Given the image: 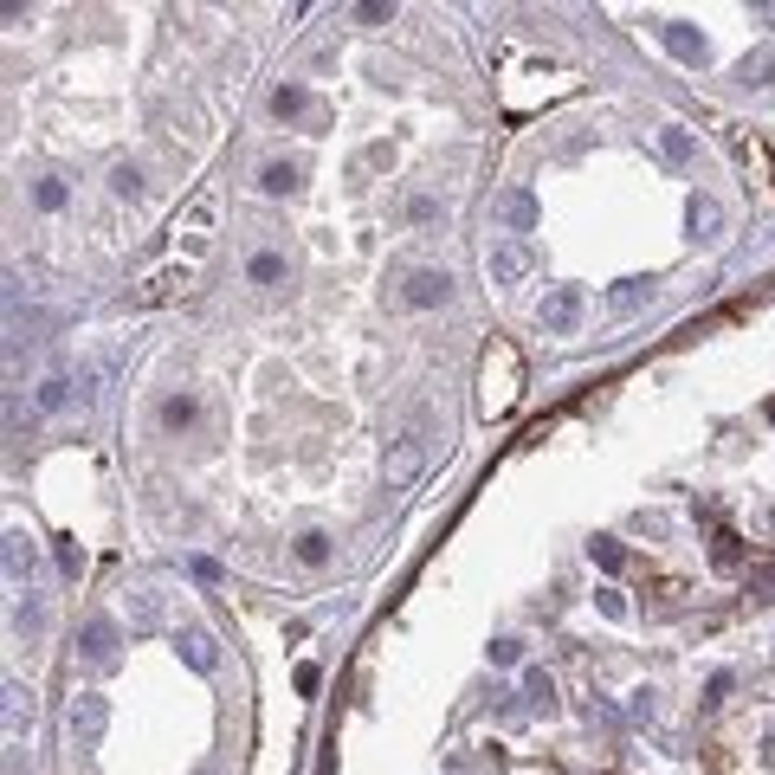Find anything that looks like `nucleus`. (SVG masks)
I'll return each instance as SVG.
<instances>
[{
    "label": "nucleus",
    "instance_id": "0eeeda50",
    "mask_svg": "<svg viewBox=\"0 0 775 775\" xmlns=\"http://www.w3.org/2000/svg\"><path fill=\"white\" fill-rule=\"evenodd\" d=\"M298 188V162H265L259 168V194H291Z\"/></svg>",
    "mask_w": 775,
    "mask_h": 775
},
{
    "label": "nucleus",
    "instance_id": "dca6fc26",
    "mask_svg": "<svg viewBox=\"0 0 775 775\" xmlns=\"http://www.w3.org/2000/svg\"><path fill=\"white\" fill-rule=\"evenodd\" d=\"M413 465H420V433H407V440H401V453H394V472H388V478L401 484V478H413Z\"/></svg>",
    "mask_w": 775,
    "mask_h": 775
},
{
    "label": "nucleus",
    "instance_id": "20e7f679",
    "mask_svg": "<svg viewBox=\"0 0 775 775\" xmlns=\"http://www.w3.org/2000/svg\"><path fill=\"white\" fill-rule=\"evenodd\" d=\"M156 420H162V427H168V433H188V427H194V420H200V401H194V394H168Z\"/></svg>",
    "mask_w": 775,
    "mask_h": 775
},
{
    "label": "nucleus",
    "instance_id": "2eb2a0df",
    "mask_svg": "<svg viewBox=\"0 0 775 775\" xmlns=\"http://www.w3.org/2000/svg\"><path fill=\"white\" fill-rule=\"evenodd\" d=\"M285 278V259L278 252H252V285H278Z\"/></svg>",
    "mask_w": 775,
    "mask_h": 775
},
{
    "label": "nucleus",
    "instance_id": "412c9836",
    "mask_svg": "<svg viewBox=\"0 0 775 775\" xmlns=\"http://www.w3.org/2000/svg\"><path fill=\"white\" fill-rule=\"evenodd\" d=\"M58 569H65V576H78V569H85V549H78L72 536H58Z\"/></svg>",
    "mask_w": 775,
    "mask_h": 775
},
{
    "label": "nucleus",
    "instance_id": "7ed1b4c3",
    "mask_svg": "<svg viewBox=\"0 0 775 775\" xmlns=\"http://www.w3.org/2000/svg\"><path fill=\"white\" fill-rule=\"evenodd\" d=\"M576 317H582V291H556V298H543V330H576Z\"/></svg>",
    "mask_w": 775,
    "mask_h": 775
},
{
    "label": "nucleus",
    "instance_id": "aec40b11",
    "mask_svg": "<svg viewBox=\"0 0 775 775\" xmlns=\"http://www.w3.org/2000/svg\"><path fill=\"white\" fill-rule=\"evenodd\" d=\"M647 291H653V285H647V278H627V285H620V291H614L607 304H614V311H633V304H640Z\"/></svg>",
    "mask_w": 775,
    "mask_h": 775
},
{
    "label": "nucleus",
    "instance_id": "5701e85b",
    "mask_svg": "<svg viewBox=\"0 0 775 775\" xmlns=\"http://www.w3.org/2000/svg\"><path fill=\"white\" fill-rule=\"evenodd\" d=\"M524 691H530V704H543V711H549V698H556V691H549V678H543V672H530V678H524Z\"/></svg>",
    "mask_w": 775,
    "mask_h": 775
},
{
    "label": "nucleus",
    "instance_id": "ddd939ff",
    "mask_svg": "<svg viewBox=\"0 0 775 775\" xmlns=\"http://www.w3.org/2000/svg\"><path fill=\"white\" fill-rule=\"evenodd\" d=\"M181 653H188V666H194V672H214V640H207V633H188Z\"/></svg>",
    "mask_w": 775,
    "mask_h": 775
},
{
    "label": "nucleus",
    "instance_id": "bb28decb",
    "mask_svg": "<svg viewBox=\"0 0 775 775\" xmlns=\"http://www.w3.org/2000/svg\"><path fill=\"white\" fill-rule=\"evenodd\" d=\"M491 659H498V666H517V640H491Z\"/></svg>",
    "mask_w": 775,
    "mask_h": 775
},
{
    "label": "nucleus",
    "instance_id": "f03ea898",
    "mask_svg": "<svg viewBox=\"0 0 775 775\" xmlns=\"http://www.w3.org/2000/svg\"><path fill=\"white\" fill-rule=\"evenodd\" d=\"M446 291H453V278H446V271H433V265L407 271V285H401V298H407L413 311H433V304H446Z\"/></svg>",
    "mask_w": 775,
    "mask_h": 775
},
{
    "label": "nucleus",
    "instance_id": "b1692460",
    "mask_svg": "<svg viewBox=\"0 0 775 775\" xmlns=\"http://www.w3.org/2000/svg\"><path fill=\"white\" fill-rule=\"evenodd\" d=\"M39 407H46V413H52V407H65V382H58V375H52V382H39Z\"/></svg>",
    "mask_w": 775,
    "mask_h": 775
},
{
    "label": "nucleus",
    "instance_id": "423d86ee",
    "mask_svg": "<svg viewBox=\"0 0 775 775\" xmlns=\"http://www.w3.org/2000/svg\"><path fill=\"white\" fill-rule=\"evenodd\" d=\"M524 246H491V278H498V285H517V278H524Z\"/></svg>",
    "mask_w": 775,
    "mask_h": 775
},
{
    "label": "nucleus",
    "instance_id": "a211bd4d",
    "mask_svg": "<svg viewBox=\"0 0 775 775\" xmlns=\"http://www.w3.org/2000/svg\"><path fill=\"white\" fill-rule=\"evenodd\" d=\"M33 569V543L26 536H7V576H26Z\"/></svg>",
    "mask_w": 775,
    "mask_h": 775
},
{
    "label": "nucleus",
    "instance_id": "f8f14e48",
    "mask_svg": "<svg viewBox=\"0 0 775 775\" xmlns=\"http://www.w3.org/2000/svg\"><path fill=\"white\" fill-rule=\"evenodd\" d=\"M659 149H666V162H691V129L666 123V129H659Z\"/></svg>",
    "mask_w": 775,
    "mask_h": 775
},
{
    "label": "nucleus",
    "instance_id": "393cba45",
    "mask_svg": "<svg viewBox=\"0 0 775 775\" xmlns=\"http://www.w3.org/2000/svg\"><path fill=\"white\" fill-rule=\"evenodd\" d=\"M39 207H46V214H58V207H65V188H58V181H39Z\"/></svg>",
    "mask_w": 775,
    "mask_h": 775
},
{
    "label": "nucleus",
    "instance_id": "9b49d317",
    "mask_svg": "<svg viewBox=\"0 0 775 775\" xmlns=\"http://www.w3.org/2000/svg\"><path fill=\"white\" fill-rule=\"evenodd\" d=\"M271 110H278V117H304V110H311V91H298V85H278V91H271Z\"/></svg>",
    "mask_w": 775,
    "mask_h": 775
},
{
    "label": "nucleus",
    "instance_id": "a878e982",
    "mask_svg": "<svg viewBox=\"0 0 775 775\" xmlns=\"http://www.w3.org/2000/svg\"><path fill=\"white\" fill-rule=\"evenodd\" d=\"M743 85H769V58H743Z\"/></svg>",
    "mask_w": 775,
    "mask_h": 775
},
{
    "label": "nucleus",
    "instance_id": "4be33fe9",
    "mask_svg": "<svg viewBox=\"0 0 775 775\" xmlns=\"http://www.w3.org/2000/svg\"><path fill=\"white\" fill-rule=\"evenodd\" d=\"M595 562H601V569H620V562H627V549H620L614 536H595Z\"/></svg>",
    "mask_w": 775,
    "mask_h": 775
},
{
    "label": "nucleus",
    "instance_id": "39448f33",
    "mask_svg": "<svg viewBox=\"0 0 775 775\" xmlns=\"http://www.w3.org/2000/svg\"><path fill=\"white\" fill-rule=\"evenodd\" d=\"M72 730H78V737H104V698H97V691H85V698L72 704Z\"/></svg>",
    "mask_w": 775,
    "mask_h": 775
},
{
    "label": "nucleus",
    "instance_id": "f3484780",
    "mask_svg": "<svg viewBox=\"0 0 775 775\" xmlns=\"http://www.w3.org/2000/svg\"><path fill=\"white\" fill-rule=\"evenodd\" d=\"M666 46H672V52H678V58H691V65H698V58H704V39H691V33H685V26H666Z\"/></svg>",
    "mask_w": 775,
    "mask_h": 775
},
{
    "label": "nucleus",
    "instance_id": "6e6552de",
    "mask_svg": "<svg viewBox=\"0 0 775 775\" xmlns=\"http://www.w3.org/2000/svg\"><path fill=\"white\" fill-rule=\"evenodd\" d=\"M110 653H117V627H110V620H91V627H85V659L104 666Z\"/></svg>",
    "mask_w": 775,
    "mask_h": 775
},
{
    "label": "nucleus",
    "instance_id": "4468645a",
    "mask_svg": "<svg viewBox=\"0 0 775 775\" xmlns=\"http://www.w3.org/2000/svg\"><path fill=\"white\" fill-rule=\"evenodd\" d=\"M498 214H505L511 227H530V220H536V200H530V194H505V200H498Z\"/></svg>",
    "mask_w": 775,
    "mask_h": 775
},
{
    "label": "nucleus",
    "instance_id": "1a4fd4ad",
    "mask_svg": "<svg viewBox=\"0 0 775 775\" xmlns=\"http://www.w3.org/2000/svg\"><path fill=\"white\" fill-rule=\"evenodd\" d=\"M298 562H304V569H323V562H330V530H304L298 536Z\"/></svg>",
    "mask_w": 775,
    "mask_h": 775
},
{
    "label": "nucleus",
    "instance_id": "9d476101",
    "mask_svg": "<svg viewBox=\"0 0 775 775\" xmlns=\"http://www.w3.org/2000/svg\"><path fill=\"white\" fill-rule=\"evenodd\" d=\"M110 194H117V200H136V194H143V168H136V162H117V168H110Z\"/></svg>",
    "mask_w": 775,
    "mask_h": 775
},
{
    "label": "nucleus",
    "instance_id": "6ab92c4d",
    "mask_svg": "<svg viewBox=\"0 0 775 775\" xmlns=\"http://www.w3.org/2000/svg\"><path fill=\"white\" fill-rule=\"evenodd\" d=\"M691 233H718V200H691Z\"/></svg>",
    "mask_w": 775,
    "mask_h": 775
},
{
    "label": "nucleus",
    "instance_id": "f257e3e1",
    "mask_svg": "<svg viewBox=\"0 0 775 775\" xmlns=\"http://www.w3.org/2000/svg\"><path fill=\"white\" fill-rule=\"evenodd\" d=\"M517 388H524V356L498 336V342L484 349V362H478V407L498 420V413H511V407H517Z\"/></svg>",
    "mask_w": 775,
    "mask_h": 775
}]
</instances>
